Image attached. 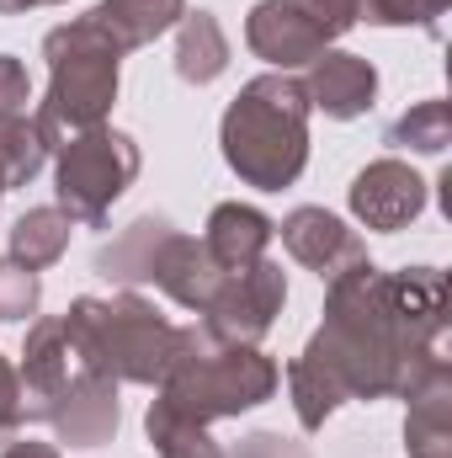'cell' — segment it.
I'll return each mask as SVG.
<instances>
[{
    "label": "cell",
    "mask_w": 452,
    "mask_h": 458,
    "mask_svg": "<svg viewBox=\"0 0 452 458\" xmlns=\"http://www.w3.org/2000/svg\"><path fill=\"white\" fill-rule=\"evenodd\" d=\"M442 368H452L442 267L378 272L356 261L325 283V320L282 378L298 427L320 432L346 400H405Z\"/></svg>",
    "instance_id": "1"
},
{
    "label": "cell",
    "mask_w": 452,
    "mask_h": 458,
    "mask_svg": "<svg viewBox=\"0 0 452 458\" xmlns=\"http://www.w3.org/2000/svg\"><path fill=\"white\" fill-rule=\"evenodd\" d=\"M21 416L43 421L59 443L70 448H102L117 437L122 405H117V378H107L75 331L59 320H38L21 346Z\"/></svg>",
    "instance_id": "2"
},
{
    "label": "cell",
    "mask_w": 452,
    "mask_h": 458,
    "mask_svg": "<svg viewBox=\"0 0 452 458\" xmlns=\"http://www.w3.org/2000/svg\"><path fill=\"white\" fill-rule=\"evenodd\" d=\"M219 144H224L229 171L245 187L261 192H282L304 176L309 165V97L304 81L288 70L255 75L239 86V97L229 102L219 123Z\"/></svg>",
    "instance_id": "3"
},
{
    "label": "cell",
    "mask_w": 452,
    "mask_h": 458,
    "mask_svg": "<svg viewBox=\"0 0 452 458\" xmlns=\"http://www.w3.org/2000/svg\"><path fill=\"white\" fill-rule=\"evenodd\" d=\"M277 384H282V368L266 352L224 342L208 326H176V352L165 362L160 394L176 411H187L192 421L213 427L224 416L266 405L277 394Z\"/></svg>",
    "instance_id": "4"
},
{
    "label": "cell",
    "mask_w": 452,
    "mask_h": 458,
    "mask_svg": "<svg viewBox=\"0 0 452 458\" xmlns=\"http://www.w3.org/2000/svg\"><path fill=\"white\" fill-rule=\"evenodd\" d=\"M43 59H48V91L32 117L48 133V144L59 149L75 133L107 128L117 102V59H122L113 43L86 16H75L43 38Z\"/></svg>",
    "instance_id": "5"
},
{
    "label": "cell",
    "mask_w": 452,
    "mask_h": 458,
    "mask_svg": "<svg viewBox=\"0 0 452 458\" xmlns=\"http://www.w3.org/2000/svg\"><path fill=\"white\" fill-rule=\"evenodd\" d=\"M64 326L86 346V357L117 384H149L155 389L165 378L171 352H176V326L149 299H138L133 288H122L113 299H91V293L75 299Z\"/></svg>",
    "instance_id": "6"
},
{
    "label": "cell",
    "mask_w": 452,
    "mask_h": 458,
    "mask_svg": "<svg viewBox=\"0 0 452 458\" xmlns=\"http://www.w3.org/2000/svg\"><path fill=\"white\" fill-rule=\"evenodd\" d=\"M138 176V144L117 128H91V133H75L59 144V165H54V192L75 225L102 229L113 203L133 187Z\"/></svg>",
    "instance_id": "7"
},
{
    "label": "cell",
    "mask_w": 452,
    "mask_h": 458,
    "mask_svg": "<svg viewBox=\"0 0 452 458\" xmlns=\"http://www.w3.org/2000/svg\"><path fill=\"white\" fill-rule=\"evenodd\" d=\"M288 304V272L277 261H255L245 272H229L213 293V304L203 310L208 331L224 336V342H239V346H255L282 315Z\"/></svg>",
    "instance_id": "8"
},
{
    "label": "cell",
    "mask_w": 452,
    "mask_h": 458,
    "mask_svg": "<svg viewBox=\"0 0 452 458\" xmlns=\"http://www.w3.org/2000/svg\"><path fill=\"white\" fill-rule=\"evenodd\" d=\"M346 203H351V214H356L367 229L394 234V229L415 225V219L426 214L431 187H426V176H421L415 165H405V160L383 155V160H372V165H362V171L351 176Z\"/></svg>",
    "instance_id": "9"
},
{
    "label": "cell",
    "mask_w": 452,
    "mask_h": 458,
    "mask_svg": "<svg viewBox=\"0 0 452 458\" xmlns=\"http://www.w3.org/2000/svg\"><path fill=\"white\" fill-rule=\"evenodd\" d=\"M277 234H282L288 256H293L298 267H309L320 283H331L340 272H351L356 261H367L362 234L346 229L336 214H325V208H293V214L277 225Z\"/></svg>",
    "instance_id": "10"
},
{
    "label": "cell",
    "mask_w": 452,
    "mask_h": 458,
    "mask_svg": "<svg viewBox=\"0 0 452 458\" xmlns=\"http://www.w3.org/2000/svg\"><path fill=\"white\" fill-rule=\"evenodd\" d=\"M245 43L255 59H266L272 70H298V64H314L331 43L325 32L293 5V0H255L250 16H245Z\"/></svg>",
    "instance_id": "11"
},
{
    "label": "cell",
    "mask_w": 452,
    "mask_h": 458,
    "mask_svg": "<svg viewBox=\"0 0 452 458\" xmlns=\"http://www.w3.org/2000/svg\"><path fill=\"white\" fill-rule=\"evenodd\" d=\"M304 97H309V113H325L336 123L372 113V97H378V70L372 59L362 54H346V48H325L309 75H304Z\"/></svg>",
    "instance_id": "12"
},
{
    "label": "cell",
    "mask_w": 452,
    "mask_h": 458,
    "mask_svg": "<svg viewBox=\"0 0 452 458\" xmlns=\"http://www.w3.org/2000/svg\"><path fill=\"white\" fill-rule=\"evenodd\" d=\"M224 277L229 272H219V261L208 256V245L192 240V234H176V229L165 234V245L155 256V272H149V283L165 299H176L181 310H192V315H203L213 304V293H219Z\"/></svg>",
    "instance_id": "13"
},
{
    "label": "cell",
    "mask_w": 452,
    "mask_h": 458,
    "mask_svg": "<svg viewBox=\"0 0 452 458\" xmlns=\"http://www.w3.org/2000/svg\"><path fill=\"white\" fill-rule=\"evenodd\" d=\"M272 234H277V225H272L261 208H250V203H219V208L208 214L203 245H208V256L219 261V272H245V267L266 261Z\"/></svg>",
    "instance_id": "14"
},
{
    "label": "cell",
    "mask_w": 452,
    "mask_h": 458,
    "mask_svg": "<svg viewBox=\"0 0 452 458\" xmlns=\"http://www.w3.org/2000/svg\"><path fill=\"white\" fill-rule=\"evenodd\" d=\"M181 16H187V0H102L96 11H86V21L113 43L117 54L149 48V43L165 38Z\"/></svg>",
    "instance_id": "15"
},
{
    "label": "cell",
    "mask_w": 452,
    "mask_h": 458,
    "mask_svg": "<svg viewBox=\"0 0 452 458\" xmlns=\"http://www.w3.org/2000/svg\"><path fill=\"white\" fill-rule=\"evenodd\" d=\"M405 454L410 458H452V368L431 373L405 394Z\"/></svg>",
    "instance_id": "16"
},
{
    "label": "cell",
    "mask_w": 452,
    "mask_h": 458,
    "mask_svg": "<svg viewBox=\"0 0 452 458\" xmlns=\"http://www.w3.org/2000/svg\"><path fill=\"white\" fill-rule=\"evenodd\" d=\"M229 70V38L213 11H187L176 21V75L187 86H213Z\"/></svg>",
    "instance_id": "17"
},
{
    "label": "cell",
    "mask_w": 452,
    "mask_h": 458,
    "mask_svg": "<svg viewBox=\"0 0 452 458\" xmlns=\"http://www.w3.org/2000/svg\"><path fill=\"white\" fill-rule=\"evenodd\" d=\"M165 234H171V225H165V219H155V214L133 219L113 245H102V250H96V272H102L107 283H117V288L149 283V272H155V256H160Z\"/></svg>",
    "instance_id": "18"
},
{
    "label": "cell",
    "mask_w": 452,
    "mask_h": 458,
    "mask_svg": "<svg viewBox=\"0 0 452 458\" xmlns=\"http://www.w3.org/2000/svg\"><path fill=\"white\" fill-rule=\"evenodd\" d=\"M70 229L75 219L64 214V208H27L16 225H11V261H21L27 272H43V267H54L64 250H70Z\"/></svg>",
    "instance_id": "19"
},
{
    "label": "cell",
    "mask_w": 452,
    "mask_h": 458,
    "mask_svg": "<svg viewBox=\"0 0 452 458\" xmlns=\"http://www.w3.org/2000/svg\"><path fill=\"white\" fill-rule=\"evenodd\" d=\"M144 432H149V448L160 458H224V443H213V432L203 421H192L187 411H176L165 394L149 400Z\"/></svg>",
    "instance_id": "20"
},
{
    "label": "cell",
    "mask_w": 452,
    "mask_h": 458,
    "mask_svg": "<svg viewBox=\"0 0 452 458\" xmlns=\"http://www.w3.org/2000/svg\"><path fill=\"white\" fill-rule=\"evenodd\" d=\"M48 133L38 128V117H5L0 123V182H5V192L11 187H27L38 171H43V160H48Z\"/></svg>",
    "instance_id": "21"
},
{
    "label": "cell",
    "mask_w": 452,
    "mask_h": 458,
    "mask_svg": "<svg viewBox=\"0 0 452 458\" xmlns=\"http://www.w3.org/2000/svg\"><path fill=\"white\" fill-rule=\"evenodd\" d=\"M383 144H394V149H415V155H442V149L452 144V107L442 102V97L405 107V113L389 123Z\"/></svg>",
    "instance_id": "22"
},
{
    "label": "cell",
    "mask_w": 452,
    "mask_h": 458,
    "mask_svg": "<svg viewBox=\"0 0 452 458\" xmlns=\"http://www.w3.org/2000/svg\"><path fill=\"white\" fill-rule=\"evenodd\" d=\"M442 16H448V0H356V21H372V27H426L437 38Z\"/></svg>",
    "instance_id": "23"
},
{
    "label": "cell",
    "mask_w": 452,
    "mask_h": 458,
    "mask_svg": "<svg viewBox=\"0 0 452 458\" xmlns=\"http://www.w3.org/2000/svg\"><path fill=\"white\" fill-rule=\"evenodd\" d=\"M38 304H43V283H38V272H27L21 261L0 256V320H5V326L32 320Z\"/></svg>",
    "instance_id": "24"
},
{
    "label": "cell",
    "mask_w": 452,
    "mask_h": 458,
    "mask_svg": "<svg viewBox=\"0 0 452 458\" xmlns=\"http://www.w3.org/2000/svg\"><path fill=\"white\" fill-rule=\"evenodd\" d=\"M293 5L325 32V43H336V38H346L356 27V0H293Z\"/></svg>",
    "instance_id": "25"
},
{
    "label": "cell",
    "mask_w": 452,
    "mask_h": 458,
    "mask_svg": "<svg viewBox=\"0 0 452 458\" xmlns=\"http://www.w3.org/2000/svg\"><path fill=\"white\" fill-rule=\"evenodd\" d=\"M224 458H309V448L282 437V432H250L234 448H224Z\"/></svg>",
    "instance_id": "26"
},
{
    "label": "cell",
    "mask_w": 452,
    "mask_h": 458,
    "mask_svg": "<svg viewBox=\"0 0 452 458\" xmlns=\"http://www.w3.org/2000/svg\"><path fill=\"white\" fill-rule=\"evenodd\" d=\"M27 102H32V86H27L21 59L0 54V123H5V117H21L27 113Z\"/></svg>",
    "instance_id": "27"
},
{
    "label": "cell",
    "mask_w": 452,
    "mask_h": 458,
    "mask_svg": "<svg viewBox=\"0 0 452 458\" xmlns=\"http://www.w3.org/2000/svg\"><path fill=\"white\" fill-rule=\"evenodd\" d=\"M21 421H27V416H21V378H16V368L0 357V448L21 432Z\"/></svg>",
    "instance_id": "28"
},
{
    "label": "cell",
    "mask_w": 452,
    "mask_h": 458,
    "mask_svg": "<svg viewBox=\"0 0 452 458\" xmlns=\"http://www.w3.org/2000/svg\"><path fill=\"white\" fill-rule=\"evenodd\" d=\"M0 458H64L59 448H48V443H27V437H11L5 448H0Z\"/></svg>",
    "instance_id": "29"
},
{
    "label": "cell",
    "mask_w": 452,
    "mask_h": 458,
    "mask_svg": "<svg viewBox=\"0 0 452 458\" xmlns=\"http://www.w3.org/2000/svg\"><path fill=\"white\" fill-rule=\"evenodd\" d=\"M38 5H64V0H0V16H21V11H38Z\"/></svg>",
    "instance_id": "30"
},
{
    "label": "cell",
    "mask_w": 452,
    "mask_h": 458,
    "mask_svg": "<svg viewBox=\"0 0 452 458\" xmlns=\"http://www.w3.org/2000/svg\"><path fill=\"white\" fill-rule=\"evenodd\" d=\"M0 198H5V182H0Z\"/></svg>",
    "instance_id": "31"
}]
</instances>
